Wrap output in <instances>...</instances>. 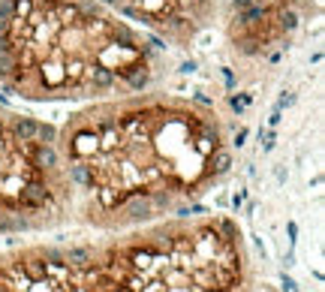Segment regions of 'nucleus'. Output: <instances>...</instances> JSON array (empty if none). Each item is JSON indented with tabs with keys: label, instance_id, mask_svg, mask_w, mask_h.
Listing matches in <instances>:
<instances>
[{
	"label": "nucleus",
	"instance_id": "20e7f679",
	"mask_svg": "<svg viewBox=\"0 0 325 292\" xmlns=\"http://www.w3.org/2000/svg\"><path fill=\"white\" fill-rule=\"evenodd\" d=\"M66 223L54 127L0 102V235H36Z\"/></svg>",
	"mask_w": 325,
	"mask_h": 292
},
{
	"label": "nucleus",
	"instance_id": "f257e3e1",
	"mask_svg": "<svg viewBox=\"0 0 325 292\" xmlns=\"http://www.w3.org/2000/svg\"><path fill=\"white\" fill-rule=\"evenodd\" d=\"M69 226L118 232L184 214L232 172V139L214 105L139 91L79 105L54 127Z\"/></svg>",
	"mask_w": 325,
	"mask_h": 292
},
{
	"label": "nucleus",
	"instance_id": "7ed1b4c3",
	"mask_svg": "<svg viewBox=\"0 0 325 292\" xmlns=\"http://www.w3.org/2000/svg\"><path fill=\"white\" fill-rule=\"evenodd\" d=\"M124 292H256V268L238 220L184 211L133 226Z\"/></svg>",
	"mask_w": 325,
	"mask_h": 292
},
{
	"label": "nucleus",
	"instance_id": "423d86ee",
	"mask_svg": "<svg viewBox=\"0 0 325 292\" xmlns=\"http://www.w3.org/2000/svg\"><path fill=\"white\" fill-rule=\"evenodd\" d=\"M160 43L190 49L217 18L220 0H102Z\"/></svg>",
	"mask_w": 325,
	"mask_h": 292
},
{
	"label": "nucleus",
	"instance_id": "f03ea898",
	"mask_svg": "<svg viewBox=\"0 0 325 292\" xmlns=\"http://www.w3.org/2000/svg\"><path fill=\"white\" fill-rule=\"evenodd\" d=\"M157 43L102 0H0V88L46 105L139 94L163 76Z\"/></svg>",
	"mask_w": 325,
	"mask_h": 292
},
{
	"label": "nucleus",
	"instance_id": "39448f33",
	"mask_svg": "<svg viewBox=\"0 0 325 292\" xmlns=\"http://www.w3.org/2000/svg\"><path fill=\"white\" fill-rule=\"evenodd\" d=\"M130 229L0 250V292H124Z\"/></svg>",
	"mask_w": 325,
	"mask_h": 292
}]
</instances>
